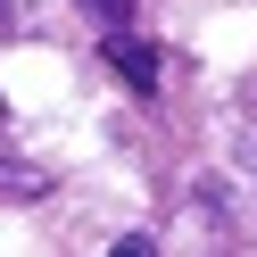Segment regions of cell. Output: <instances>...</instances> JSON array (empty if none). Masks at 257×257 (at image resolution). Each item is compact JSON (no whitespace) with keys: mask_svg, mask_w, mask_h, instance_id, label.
Returning a JSON list of instances; mask_svg holds the SVG:
<instances>
[{"mask_svg":"<svg viewBox=\"0 0 257 257\" xmlns=\"http://www.w3.org/2000/svg\"><path fill=\"white\" fill-rule=\"evenodd\" d=\"M100 58H108V67H116L124 83L141 91V100H150V91H158V50H150V42L133 34V25H116V34H100Z\"/></svg>","mask_w":257,"mask_h":257,"instance_id":"1","label":"cell"},{"mask_svg":"<svg viewBox=\"0 0 257 257\" xmlns=\"http://www.w3.org/2000/svg\"><path fill=\"white\" fill-rule=\"evenodd\" d=\"M50 191V174L42 166H17V158H0V199H42Z\"/></svg>","mask_w":257,"mask_h":257,"instance_id":"2","label":"cell"},{"mask_svg":"<svg viewBox=\"0 0 257 257\" xmlns=\"http://www.w3.org/2000/svg\"><path fill=\"white\" fill-rule=\"evenodd\" d=\"M75 9H83L100 34H116V25H133V9H141V0H75Z\"/></svg>","mask_w":257,"mask_h":257,"instance_id":"3","label":"cell"},{"mask_svg":"<svg viewBox=\"0 0 257 257\" xmlns=\"http://www.w3.org/2000/svg\"><path fill=\"white\" fill-rule=\"evenodd\" d=\"M108 257H158V249H150V240H141V232H124V240H116V249H108Z\"/></svg>","mask_w":257,"mask_h":257,"instance_id":"4","label":"cell"},{"mask_svg":"<svg viewBox=\"0 0 257 257\" xmlns=\"http://www.w3.org/2000/svg\"><path fill=\"white\" fill-rule=\"evenodd\" d=\"M0 25H9V0H0Z\"/></svg>","mask_w":257,"mask_h":257,"instance_id":"5","label":"cell"}]
</instances>
